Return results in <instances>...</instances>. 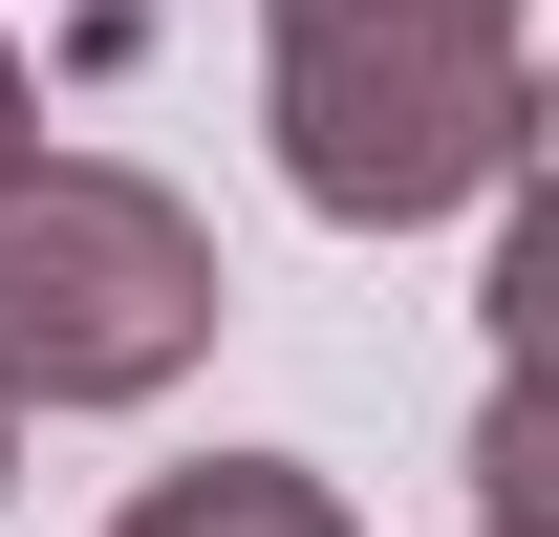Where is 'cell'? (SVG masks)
<instances>
[{
  "label": "cell",
  "mask_w": 559,
  "mask_h": 537,
  "mask_svg": "<svg viewBox=\"0 0 559 537\" xmlns=\"http://www.w3.org/2000/svg\"><path fill=\"white\" fill-rule=\"evenodd\" d=\"M215 301L237 279L151 172H86V151L0 172V430L22 408H151L215 344Z\"/></svg>",
  "instance_id": "obj_2"
},
{
  "label": "cell",
  "mask_w": 559,
  "mask_h": 537,
  "mask_svg": "<svg viewBox=\"0 0 559 537\" xmlns=\"http://www.w3.org/2000/svg\"><path fill=\"white\" fill-rule=\"evenodd\" d=\"M280 172L301 215H345V237H409V215H474L516 194V151H538V65H516V22H280Z\"/></svg>",
  "instance_id": "obj_1"
},
{
  "label": "cell",
  "mask_w": 559,
  "mask_h": 537,
  "mask_svg": "<svg viewBox=\"0 0 559 537\" xmlns=\"http://www.w3.org/2000/svg\"><path fill=\"white\" fill-rule=\"evenodd\" d=\"M108 537H345V494H323V473H280V452H215V473H151Z\"/></svg>",
  "instance_id": "obj_3"
},
{
  "label": "cell",
  "mask_w": 559,
  "mask_h": 537,
  "mask_svg": "<svg viewBox=\"0 0 559 537\" xmlns=\"http://www.w3.org/2000/svg\"><path fill=\"white\" fill-rule=\"evenodd\" d=\"M0 172H44V108H22V44H0Z\"/></svg>",
  "instance_id": "obj_5"
},
{
  "label": "cell",
  "mask_w": 559,
  "mask_h": 537,
  "mask_svg": "<svg viewBox=\"0 0 559 537\" xmlns=\"http://www.w3.org/2000/svg\"><path fill=\"white\" fill-rule=\"evenodd\" d=\"M0 452H22V430H0Z\"/></svg>",
  "instance_id": "obj_6"
},
{
  "label": "cell",
  "mask_w": 559,
  "mask_h": 537,
  "mask_svg": "<svg viewBox=\"0 0 559 537\" xmlns=\"http://www.w3.org/2000/svg\"><path fill=\"white\" fill-rule=\"evenodd\" d=\"M259 22H516V0H259Z\"/></svg>",
  "instance_id": "obj_4"
}]
</instances>
